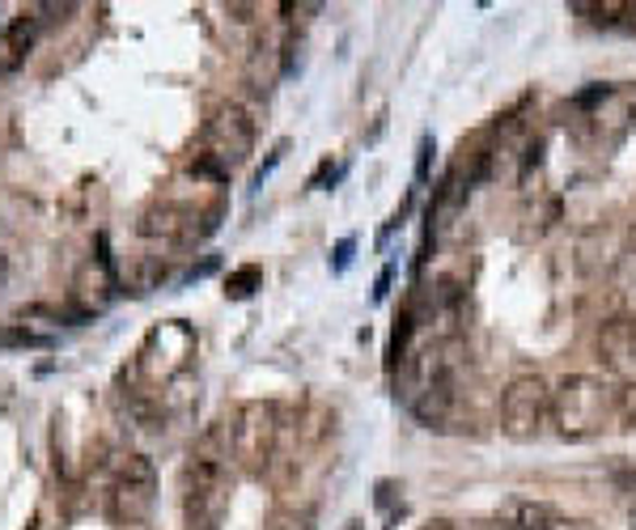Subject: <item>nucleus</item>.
Here are the masks:
<instances>
[{
	"label": "nucleus",
	"mask_w": 636,
	"mask_h": 530,
	"mask_svg": "<svg viewBox=\"0 0 636 530\" xmlns=\"http://www.w3.org/2000/svg\"><path fill=\"white\" fill-rule=\"evenodd\" d=\"M611 98V85H594V90H586V94H577L573 103L577 106H594V103H606Z\"/></svg>",
	"instance_id": "obj_21"
},
{
	"label": "nucleus",
	"mask_w": 636,
	"mask_h": 530,
	"mask_svg": "<svg viewBox=\"0 0 636 530\" xmlns=\"http://www.w3.org/2000/svg\"><path fill=\"white\" fill-rule=\"evenodd\" d=\"M229 421V450H234V462L243 475H263L272 471L276 462V450H281L284 424H281V408L276 403H263V399H250L243 403Z\"/></svg>",
	"instance_id": "obj_4"
},
{
	"label": "nucleus",
	"mask_w": 636,
	"mask_h": 530,
	"mask_svg": "<svg viewBox=\"0 0 636 530\" xmlns=\"http://www.w3.org/2000/svg\"><path fill=\"white\" fill-rule=\"evenodd\" d=\"M212 268H216V255H209V259H204L200 268H191V272H187V281H204Z\"/></svg>",
	"instance_id": "obj_23"
},
{
	"label": "nucleus",
	"mask_w": 636,
	"mask_h": 530,
	"mask_svg": "<svg viewBox=\"0 0 636 530\" xmlns=\"http://www.w3.org/2000/svg\"><path fill=\"white\" fill-rule=\"evenodd\" d=\"M284 153H288V141H281L276 149H272V153H268V162H263V166L255 170V178H250V191H259V187L268 182V175H272V170H276V166L284 162Z\"/></svg>",
	"instance_id": "obj_18"
},
{
	"label": "nucleus",
	"mask_w": 636,
	"mask_h": 530,
	"mask_svg": "<svg viewBox=\"0 0 636 530\" xmlns=\"http://www.w3.org/2000/svg\"><path fill=\"white\" fill-rule=\"evenodd\" d=\"M263 530H315V505H281L268 514Z\"/></svg>",
	"instance_id": "obj_14"
},
{
	"label": "nucleus",
	"mask_w": 636,
	"mask_h": 530,
	"mask_svg": "<svg viewBox=\"0 0 636 530\" xmlns=\"http://www.w3.org/2000/svg\"><path fill=\"white\" fill-rule=\"evenodd\" d=\"M229 421H216L196 441L191 459L182 467V527L221 530V514L229 500Z\"/></svg>",
	"instance_id": "obj_2"
},
{
	"label": "nucleus",
	"mask_w": 636,
	"mask_h": 530,
	"mask_svg": "<svg viewBox=\"0 0 636 530\" xmlns=\"http://www.w3.org/2000/svg\"><path fill=\"white\" fill-rule=\"evenodd\" d=\"M157 505V471L144 455H123L110 467L106 509L119 527H144Z\"/></svg>",
	"instance_id": "obj_6"
},
{
	"label": "nucleus",
	"mask_w": 636,
	"mask_h": 530,
	"mask_svg": "<svg viewBox=\"0 0 636 530\" xmlns=\"http://www.w3.org/2000/svg\"><path fill=\"white\" fill-rule=\"evenodd\" d=\"M552 421L568 441H586L615 421V390L594 374H568L552 390Z\"/></svg>",
	"instance_id": "obj_3"
},
{
	"label": "nucleus",
	"mask_w": 636,
	"mask_h": 530,
	"mask_svg": "<svg viewBox=\"0 0 636 530\" xmlns=\"http://www.w3.org/2000/svg\"><path fill=\"white\" fill-rule=\"evenodd\" d=\"M633 243H636V225H633Z\"/></svg>",
	"instance_id": "obj_27"
},
{
	"label": "nucleus",
	"mask_w": 636,
	"mask_h": 530,
	"mask_svg": "<svg viewBox=\"0 0 636 530\" xmlns=\"http://www.w3.org/2000/svg\"><path fill=\"white\" fill-rule=\"evenodd\" d=\"M615 421L624 428H636V382L615 390Z\"/></svg>",
	"instance_id": "obj_17"
},
{
	"label": "nucleus",
	"mask_w": 636,
	"mask_h": 530,
	"mask_svg": "<svg viewBox=\"0 0 636 530\" xmlns=\"http://www.w3.org/2000/svg\"><path fill=\"white\" fill-rule=\"evenodd\" d=\"M599 356L606 361V369H615L620 378L636 382V318H615V322H602Z\"/></svg>",
	"instance_id": "obj_10"
},
{
	"label": "nucleus",
	"mask_w": 636,
	"mask_h": 530,
	"mask_svg": "<svg viewBox=\"0 0 636 530\" xmlns=\"http://www.w3.org/2000/svg\"><path fill=\"white\" fill-rule=\"evenodd\" d=\"M543 530H594L590 522H568V518H552Z\"/></svg>",
	"instance_id": "obj_22"
},
{
	"label": "nucleus",
	"mask_w": 636,
	"mask_h": 530,
	"mask_svg": "<svg viewBox=\"0 0 636 530\" xmlns=\"http://www.w3.org/2000/svg\"><path fill=\"white\" fill-rule=\"evenodd\" d=\"M428 170H433V137H424L416 153V182H428Z\"/></svg>",
	"instance_id": "obj_20"
},
{
	"label": "nucleus",
	"mask_w": 636,
	"mask_h": 530,
	"mask_svg": "<svg viewBox=\"0 0 636 530\" xmlns=\"http://www.w3.org/2000/svg\"><path fill=\"white\" fill-rule=\"evenodd\" d=\"M620 26L636 38V4H624V17H620Z\"/></svg>",
	"instance_id": "obj_25"
},
{
	"label": "nucleus",
	"mask_w": 636,
	"mask_h": 530,
	"mask_svg": "<svg viewBox=\"0 0 636 530\" xmlns=\"http://www.w3.org/2000/svg\"><path fill=\"white\" fill-rule=\"evenodd\" d=\"M255 149V123H250L247 106L238 103H216L204 119L200 132V153H209L212 162H221L225 170L243 166Z\"/></svg>",
	"instance_id": "obj_8"
},
{
	"label": "nucleus",
	"mask_w": 636,
	"mask_h": 530,
	"mask_svg": "<svg viewBox=\"0 0 636 530\" xmlns=\"http://www.w3.org/2000/svg\"><path fill=\"white\" fill-rule=\"evenodd\" d=\"M0 349H51V335L31 327H0Z\"/></svg>",
	"instance_id": "obj_15"
},
{
	"label": "nucleus",
	"mask_w": 636,
	"mask_h": 530,
	"mask_svg": "<svg viewBox=\"0 0 636 530\" xmlns=\"http://www.w3.org/2000/svg\"><path fill=\"white\" fill-rule=\"evenodd\" d=\"M387 293H390V268H382V272H378V281H374V297L382 302Z\"/></svg>",
	"instance_id": "obj_24"
},
{
	"label": "nucleus",
	"mask_w": 636,
	"mask_h": 530,
	"mask_svg": "<svg viewBox=\"0 0 636 530\" xmlns=\"http://www.w3.org/2000/svg\"><path fill=\"white\" fill-rule=\"evenodd\" d=\"M573 13H594L590 22H599V26H620L624 4H620V0H602V4H586V0H577V4H573Z\"/></svg>",
	"instance_id": "obj_16"
},
{
	"label": "nucleus",
	"mask_w": 636,
	"mask_h": 530,
	"mask_svg": "<svg viewBox=\"0 0 636 530\" xmlns=\"http://www.w3.org/2000/svg\"><path fill=\"white\" fill-rule=\"evenodd\" d=\"M552 416V390L539 374H522L514 378L505 394H500V428L514 441H530L539 437V428Z\"/></svg>",
	"instance_id": "obj_9"
},
{
	"label": "nucleus",
	"mask_w": 636,
	"mask_h": 530,
	"mask_svg": "<svg viewBox=\"0 0 636 530\" xmlns=\"http://www.w3.org/2000/svg\"><path fill=\"white\" fill-rule=\"evenodd\" d=\"M353 250H356L353 238H340V243H335V259H331V272H335V276H340V272L353 263Z\"/></svg>",
	"instance_id": "obj_19"
},
{
	"label": "nucleus",
	"mask_w": 636,
	"mask_h": 530,
	"mask_svg": "<svg viewBox=\"0 0 636 530\" xmlns=\"http://www.w3.org/2000/svg\"><path fill=\"white\" fill-rule=\"evenodd\" d=\"M196 356V331L182 318H166L144 335L141 353H137V378L149 387H170L178 374L191 369Z\"/></svg>",
	"instance_id": "obj_5"
},
{
	"label": "nucleus",
	"mask_w": 636,
	"mask_h": 530,
	"mask_svg": "<svg viewBox=\"0 0 636 530\" xmlns=\"http://www.w3.org/2000/svg\"><path fill=\"white\" fill-rule=\"evenodd\" d=\"M255 288H263V268L259 263H243V268H234L225 276V297L229 302H247Z\"/></svg>",
	"instance_id": "obj_13"
},
{
	"label": "nucleus",
	"mask_w": 636,
	"mask_h": 530,
	"mask_svg": "<svg viewBox=\"0 0 636 530\" xmlns=\"http://www.w3.org/2000/svg\"><path fill=\"white\" fill-rule=\"evenodd\" d=\"M412 335H416V310L412 302H403V310H394V327L387 340V369H399L412 353Z\"/></svg>",
	"instance_id": "obj_12"
},
{
	"label": "nucleus",
	"mask_w": 636,
	"mask_h": 530,
	"mask_svg": "<svg viewBox=\"0 0 636 530\" xmlns=\"http://www.w3.org/2000/svg\"><path fill=\"white\" fill-rule=\"evenodd\" d=\"M459 356L462 344L450 335L428 340L424 349L408 353V361L394 369V394L412 408V416L424 424H441L459 399Z\"/></svg>",
	"instance_id": "obj_1"
},
{
	"label": "nucleus",
	"mask_w": 636,
	"mask_h": 530,
	"mask_svg": "<svg viewBox=\"0 0 636 530\" xmlns=\"http://www.w3.org/2000/svg\"><path fill=\"white\" fill-rule=\"evenodd\" d=\"M344 530H365V527H361V518H353V522H344Z\"/></svg>",
	"instance_id": "obj_26"
},
{
	"label": "nucleus",
	"mask_w": 636,
	"mask_h": 530,
	"mask_svg": "<svg viewBox=\"0 0 636 530\" xmlns=\"http://www.w3.org/2000/svg\"><path fill=\"white\" fill-rule=\"evenodd\" d=\"M221 212H225L221 204L196 209V204H178V200H153L141 212L137 229L144 238H157V243H200L221 225Z\"/></svg>",
	"instance_id": "obj_7"
},
{
	"label": "nucleus",
	"mask_w": 636,
	"mask_h": 530,
	"mask_svg": "<svg viewBox=\"0 0 636 530\" xmlns=\"http://www.w3.org/2000/svg\"><path fill=\"white\" fill-rule=\"evenodd\" d=\"M35 35H38L35 9H31V13H17V17L0 31V72L22 69V60H26L31 47H35Z\"/></svg>",
	"instance_id": "obj_11"
}]
</instances>
